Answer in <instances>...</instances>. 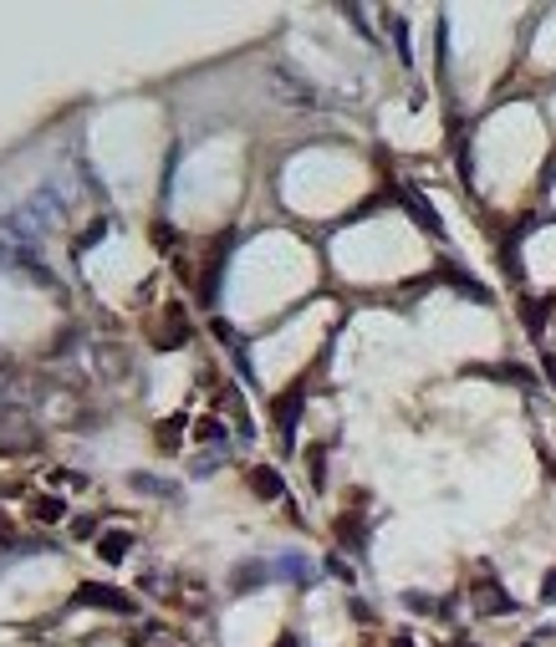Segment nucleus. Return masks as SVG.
<instances>
[{
	"instance_id": "f257e3e1",
	"label": "nucleus",
	"mask_w": 556,
	"mask_h": 647,
	"mask_svg": "<svg viewBox=\"0 0 556 647\" xmlns=\"http://www.w3.org/2000/svg\"><path fill=\"white\" fill-rule=\"evenodd\" d=\"M77 607H98V612H118V617H133V596L118 587H98V581H82L77 587Z\"/></svg>"
},
{
	"instance_id": "f03ea898",
	"label": "nucleus",
	"mask_w": 556,
	"mask_h": 647,
	"mask_svg": "<svg viewBox=\"0 0 556 647\" xmlns=\"http://www.w3.org/2000/svg\"><path fill=\"white\" fill-rule=\"evenodd\" d=\"M470 596H474V602H485L480 612H490V617H505V612H515V602H511V596H505L500 587H495L490 571H485V576H480V581L470 587Z\"/></svg>"
},
{
	"instance_id": "7ed1b4c3",
	"label": "nucleus",
	"mask_w": 556,
	"mask_h": 647,
	"mask_svg": "<svg viewBox=\"0 0 556 647\" xmlns=\"http://www.w3.org/2000/svg\"><path fill=\"white\" fill-rule=\"evenodd\" d=\"M270 87H276V92H281V97L286 102H301V107H317V87H307V82H296L286 72V66H276V72H270Z\"/></svg>"
},
{
	"instance_id": "20e7f679",
	"label": "nucleus",
	"mask_w": 556,
	"mask_h": 647,
	"mask_svg": "<svg viewBox=\"0 0 556 647\" xmlns=\"http://www.w3.org/2000/svg\"><path fill=\"white\" fill-rule=\"evenodd\" d=\"M250 489H255V495H261V500H286V479H281V474H276V469H250Z\"/></svg>"
},
{
	"instance_id": "39448f33",
	"label": "nucleus",
	"mask_w": 556,
	"mask_h": 647,
	"mask_svg": "<svg viewBox=\"0 0 556 647\" xmlns=\"http://www.w3.org/2000/svg\"><path fill=\"white\" fill-rule=\"evenodd\" d=\"M128 550H133V535H128V530H113V535H103V541H98V556H103L107 566H118Z\"/></svg>"
},
{
	"instance_id": "423d86ee",
	"label": "nucleus",
	"mask_w": 556,
	"mask_h": 647,
	"mask_svg": "<svg viewBox=\"0 0 556 647\" xmlns=\"http://www.w3.org/2000/svg\"><path fill=\"white\" fill-rule=\"evenodd\" d=\"M403 602H409V612H419V617H434V612H439V602H434V596H424V591H409Z\"/></svg>"
},
{
	"instance_id": "0eeeda50",
	"label": "nucleus",
	"mask_w": 556,
	"mask_h": 647,
	"mask_svg": "<svg viewBox=\"0 0 556 647\" xmlns=\"http://www.w3.org/2000/svg\"><path fill=\"white\" fill-rule=\"evenodd\" d=\"M194 439H200V444H225L230 433L220 424H200V428H194Z\"/></svg>"
},
{
	"instance_id": "6e6552de",
	"label": "nucleus",
	"mask_w": 556,
	"mask_h": 647,
	"mask_svg": "<svg viewBox=\"0 0 556 647\" xmlns=\"http://www.w3.org/2000/svg\"><path fill=\"white\" fill-rule=\"evenodd\" d=\"M307 469H311V479H317V489H322V479H327V454L317 448V454L307 459Z\"/></svg>"
},
{
	"instance_id": "1a4fd4ad",
	"label": "nucleus",
	"mask_w": 556,
	"mask_h": 647,
	"mask_svg": "<svg viewBox=\"0 0 556 647\" xmlns=\"http://www.w3.org/2000/svg\"><path fill=\"white\" fill-rule=\"evenodd\" d=\"M57 485H62V489H82L87 479L77 474V469H62V474H57Z\"/></svg>"
},
{
	"instance_id": "9d476101",
	"label": "nucleus",
	"mask_w": 556,
	"mask_h": 647,
	"mask_svg": "<svg viewBox=\"0 0 556 647\" xmlns=\"http://www.w3.org/2000/svg\"><path fill=\"white\" fill-rule=\"evenodd\" d=\"M327 566H332V576H337V581H352V566H348V561H342V556H332Z\"/></svg>"
},
{
	"instance_id": "9b49d317",
	"label": "nucleus",
	"mask_w": 556,
	"mask_h": 647,
	"mask_svg": "<svg viewBox=\"0 0 556 647\" xmlns=\"http://www.w3.org/2000/svg\"><path fill=\"white\" fill-rule=\"evenodd\" d=\"M541 602H556V571H546V581H541Z\"/></svg>"
},
{
	"instance_id": "f8f14e48",
	"label": "nucleus",
	"mask_w": 556,
	"mask_h": 647,
	"mask_svg": "<svg viewBox=\"0 0 556 647\" xmlns=\"http://www.w3.org/2000/svg\"><path fill=\"white\" fill-rule=\"evenodd\" d=\"M276 647H296V637H281V643H276Z\"/></svg>"
},
{
	"instance_id": "ddd939ff",
	"label": "nucleus",
	"mask_w": 556,
	"mask_h": 647,
	"mask_svg": "<svg viewBox=\"0 0 556 647\" xmlns=\"http://www.w3.org/2000/svg\"><path fill=\"white\" fill-rule=\"evenodd\" d=\"M393 647H413V643H409V637H398V643H393Z\"/></svg>"
}]
</instances>
